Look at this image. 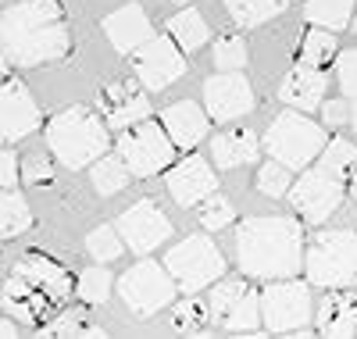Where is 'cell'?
<instances>
[{
    "instance_id": "40",
    "label": "cell",
    "mask_w": 357,
    "mask_h": 339,
    "mask_svg": "<svg viewBox=\"0 0 357 339\" xmlns=\"http://www.w3.org/2000/svg\"><path fill=\"white\" fill-rule=\"evenodd\" d=\"M336 79H340V89L347 97H357V47L343 50L336 57Z\"/></svg>"
},
{
    "instance_id": "9",
    "label": "cell",
    "mask_w": 357,
    "mask_h": 339,
    "mask_svg": "<svg viewBox=\"0 0 357 339\" xmlns=\"http://www.w3.org/2000/svg\"><path fill=\"white\" fill-rule=\"evenodd\" d=\"M261 315L268 332H301L307 322H314V303H311V282L301 279H268L261 289Z\"/></svg>"
},
{
    "instance_id": "7",
    "label": "cell",
    "mask_w": 357,
    "mask_h": 339,
    "mask_svg": "<svg viewBox=\"0 0 357 339\" xmlns=\"http://www.w3.org/2000/svg\"><path fill=\"white\" fill-rule=\"evenodd\" d=\"M118 153L126 158V165L132 168L136 179H151L158 172H168L175 165V140L168 136L165 121H151L143 118L136 121V126L122 129V136H118Z\"/></svg>"
},
{
    "instance_id": "22",
    "label": "cell",
    "mask_w": 357,
    "mask_h": 339,
    "mask_svg": "<svg viewBox=\"0 0 357 339\" xmlns=\"http://www.w3.org/2000/svg\"><path fill=\"white\" fill-rule=\"evenodd\" d=\"M104 33L118 54H132L146 40H154V22L146 18V11L139 4H126L104 18Z\"/></svg>"
},
{
    "instance_id": "47",
    "label": "cell",
    "mask_w": 357,
    "mask_h": 339,
    "mask_svg": "<svg viewBox=\"0 0 357 339\" xmlns=\"http://www.w3.org/2000/svg\"><path fill=\"white\" fill-rule=\"evenodd\" d=\"M175 4H190V0H175Z\"/></svg>"
},
{
    "instance_id": "5",
    "label": "cell",
    "mask_w": 357,
    "mask_h": 339,
    "mask_svg": "<svg viewBox=\"0 0 357 339\" xmlns=\"http://www.w3.org/2000/svg\"><path fill=\"white\" fill-rule=\"evenodd\" d=\"M264 153L268 158H275L282 165H289L293 172H304L311 161H318V153L325 150L329 136L318 121L307 118V111H282L272 118V126L264 133Z\"/></svg>"
},
{
    "instance_id": "30",
    "label": "cell",
    "mask_w": 357,
    "mask_h": 339,
    "mask_svg": "<svg viewBox=\"0 0 357 339\" xmlns=\"http://www.w3.org/2000/svg\"><path fill=\"white\" fill-rule=\"evenodd\" d=\"M33 229V207L18 190H4V200H0V232L4 239H15L22 232Z\"/></svg>"
},
{
    "instance_id": "12",
    "label": "cell",
    "mask_w": 357,
    "mask_h": 339,
    "mask_svg": "<svg viewBox=\"0 0 357 339\" xmlns=\"http://www.w3.org/2000/svg\"><path fill=\"white\" fill-rule=\"evenodd\" d=\"M186 50L175 43V36H154L146 40L139 50H132V72L146 89H168L186 75Z\"/></svg>"
},
{
    "instance_id": "38",
    "label": "cell",
    "mask_w": 357,
    "mask_h": 339,
    "mask_svg": "<svg viewBox=\"0 0 357 339\" xmlns=\"http://www.w3.org/2000/svg\"><path fill=\"white\" fill-rule=\"evenodd\" d=\"M47 336H104L100 325H89V318L82 311H72V315H61L54 325L43 329Z\"/></svg>"
},
{
    "instance_id": "20",
    "label": "cell",
    "mask_w": 357,
    "mask_h": 339,
    "mask_svg": "<svg viewBox=\"0 0 357 339\" xmlns=\"http://www.w3.org/2000/svg\"><path fill=\"white\" fill-rule=\"evenodd\" d=\"M0 303H4V315H11L15 322H43L57 300L50 293H43L40 286H33L29 279H22V275H8V282H4V296H0Z\"/></svg>"
},
{
    "instance_id": "28",
    "label": "cell",
    "mask_w": 357,
    "mask_h": 339,
    "mask_svg": "<svg viewBox=\"0 0 357 339\" xmlns=\"http://www.w3.org/2000/svg\"><path fill=\"white\" fill-rule=\"evenodd\" d=\"M318 168H325L329 175H336L343 182H350L357 175V143H350L343 136L329 140V143H325V150L318 153Z\"/></svg>"
},
{
    "instance_id": "21",
    "label": "cell",
    "mask_w": 357,
    "mask_h": 339,
    "mask_svg": "<svg viewBox=\"0 0 357 339\" xmlns=\"http://www.w3.org/2000/svg\"><path fill=\"white\" fill-rule=\"evenodd\" d=\"M161 121H165V129L178 150H193L207 140V129H211L215 118L207 114V107H200L193 100H178V104H168L161 111Z\"/></svg>"
},
{
    "instance_id": "27",
    "label": "cell",
    "mask_w": 357,
    "mask_h": 339,
    "mask_svg": "<svg viewBox=\"0 0 357 339\" xmlns=\"http://www.w3.org/2000/svg\"><path fill=\"white\" fill-rule=\"evenodd\" d=\"M168 36H175V43L183 47L186 54L200 50L207 43V36H211V29H207V22L200 18L197 8H183L178 15L168 18Z\"/></svg>"
},
{
    "instance_id": "44",
    "label": "cell",
    "mask_w": 357,
    "mask_h": 339,
    "mask_svg": "<svg viewBox=\"0 0 357 339\" xmlns=\"http://www.w3.org/2000/svg\"><path fill=\"white\" fill-rule=\"evenodd\" d=\"M350 126L357 129V97H354V104H350Z\"/></svg>"
},
{
    "instance_id": "46",
    "label": "cell",
    "mask_w": 357,
    "mask_h": 339,
    "mask_svg": "<svg viewBox=\"0 0 357 339\" xmlns=\"http://www.w3.org/2000/svg\"><path fill=\"white\" fill-rule=\"evenodd\" d=\"M350 29H354V36H357V15H354V22H350Z\"/></svg>"
},
{
    "instance_id": "23",
    "label": "cell",
    "mask_w": 357,
    "mask_h": 339,
    "mask_svg": "<svg viewBox=\"0 0 357 339\" xmlns=\"http://www.w3.org/2000/svg\"><path fill=\"white\" fill-rule=\"evenodd\" d=\"M314 322H318L321 336H333V339L357 336V293H350V286L325 293V300L318 303Z\"/></svg>"
},
{
    "instance_id": "10",
    "label": "cell",
    "mask_w": 357,
    "mask_h": 339,
    "mask_svg": "<svg viewBox=\"0 0 357 339\" xmlns=\"http://www.w3.org/2000/svg\"><path fill=\"white\" fill-rule=\"evenodd\" d=\"M211 315L215 325L229 332H254L264 325L261 315V289L250 286V275H232V279H218L211 286Z\"/></svg>"
},
{
    "instance_id": "34",
    "label": "cell",
    "mask_w": 357,
    "mask_h": 339,
    "mask_svg": "<svg viewBox=\"0 0 357 339\" xmlns=\"http://www.w3.org/2000/svg\"><path fill=\"white\" fill-rule=\"evenodd\" d=\"M126 246H129V243H126V236H122V232H118V225H97L93 232L86 236V250H89V257L100 261V264L118 261Z\"/></svg>"
},
{
    "instance_id": "37",
    "label": "cell",
    "mask_w": 357,
    "mask_h": 339,
    "mask_svg": "<svg viewBox=\"0 0 357 339\" xmlns=\"http://www.w3.org/2000/svg\"><path fill=\"white\" fill-rule=\"evenodd\" d=\"M197 218H200V225L204 229H211V232H218V229H225V225H232V218H236V211H232V204L222 197V193H211L200 207H197Z\"/></svg>"
},
{
    "instance_id": "41",
    "label": "cell",
    "mask_w": 357,
    "mask_h": 339,
    "mask_svg": "<svg viewBox=\"0 0 357 339\" xmlns=\"http://www.w3.org/2000/svg\"><path fill=\"white\" fill-rule=\"evenodd\" d=\"M18 182H22V165L15 158V150H4V158H0V186L15 190Z\"/></svg>"
},
{
    "instance_id": "18",
    "label": "cell",
    "mask_w": 357,
    "mask_h": 339,
    "mask_svg": "<svg viewBox=\"0 0 357 339\" xmlns=\"http://www.w3.org/2000/svg\"><path fill=\"white\" fill-rule=\"evenodd\" d=\"M11 271L22 275V279H29L33 286H40L43 293H50L57 303H65L72 296V271L65 264H57L54 257L40 254V250H29V254L15 257Z\"/></svg>"
},
{
    "instance_id": "16",
    "label": "cell",
    "mask_w": 357,
    "mask_h": 339,
    "mask_svg": "<svg viewBox=\"0 0 357 339\" xmlns=\"http://www.w3.org/2000/svg\"><path fill=\"white\" fill-rule=\"evenodd\" d=\"M43 126V114L33 100V93L18 82L11 72H4V93H0V133L8 143H18L25 136H33Z\"/></svg>"
},
{
    "instance_id": "11",
    "label": "cell",
    "mask_w": 357,
    "mask_h": 339,
    "mask_svg": "<svg viewBox=\"0 0 357 339\" xmlns=\"http://www.w3.org/2000/svg\"><path fill=\"white\" fill-rule=\"evenodd\" d=\"M343 197H347L343 179L329 175L318 165L304 168L301 179H293V190H289V204L296 207V214H301L307 225H321L329 214H336Z\"/></svg>"
},
{
    "instance_id": "45",
    "label": "cell",
    "mask_w": 357,
    "mask_h": 339,
    "mask_svg": "<svg viewBox=\"0 0 357 339\" xmlns=\"http://www.w3.org/2000/svg\"><path fill=\"white\" fill-rule=\"evenodd\" d=\"M350 193H354V200H357V175L350 179Z\"/></svg>"
},
{
    "instance_id": "29",
    "label": "cell",
    "mask_w": 357,
    "mask_h": 339,
    "mask_svg": "<svg viewBox=\"0 0 357 339\" xmlns=\"http://www.w3.org/2000/svg\"><path fill=\"white\" fill-rule=\"evenodd\" d=\"M304 18L311 25H321V29H347L354 22V0H307L304 4Z\"/></svg>"
},
{
    "instance_id": "26",
    "label": "cell",
    "mask_w": 357,
    "mask_h": 339,
    "mask_svg": "<svg viewBox=\"0 0 357 339\" xmlns=\"http://www.w3.org/2000/svg\"><path fill=\"white\" fill-rule=\"evenodd\" d=\"M89 179H93V190L100 197H114L118 190H126L132 182V168L126 165L122 153H104L100 161L89 165Z\"/></svg>"
},
{
    "instance_id": "25",
    "label": "cell",
    "mask_w": 357,
    "mask_h": 339,
    "mask_svg": "<svg viewBox=\"0 0 357 339\" xmlns=\"http://www.w3.org/2000/svg\"><path fill=\"white\" fill-rule=\"evenodd\" d=\"M229 18L240 25V29H257L264 22H272L279 15H286L289 0H222Z\"/></svg>"
},
{
    "instance_id": "42",
    "label": "cell",
    "mask_w": 357,
    "mask_h": 339,
    "mask_svg": "<svg viewBox=\"0 0 357 339\" xmlns=\"http://www.w3.org/2000/svg\"><path fill=\"white\" fill-rule=\"evenodd\" d=\"M321 121H329V126H350V104L347 100H325L321 104Z\"/></svg>"
},
{
    "instance_id": "33",
    "label": "cell",
    "mask_w": 357,
    "mask_h": 339,
    "mask_svg": "<svg viewBox=\"0 0 357 339\" xmlns=\"http://www.w3.org/2000/svg\"><path fill=\"white\" fill-rule=\"evenodd\" d=\"M215 322V315H211V300H200V296H193V293H186V300L172 311V329L175 332H204L207 325Z\"/></svg>"
},
{
    "instance_id": "39",
    "label": "cell",
    "mask_w": 357,
    "mask_h": 339,
    "mask_svg": "<svg viewBox=\"0 0 357 339\" xmlns=\"http://www.w3.org/2000/svg\"><path fill=\"white\" fill-rule=\"evenodd\" d=\"M57 161V158H54ZM54 161L47 158V153H29V158L22 161V182H29V186H50L54 182Z\"/></svg>"
},
{
    "instance_id": "4",
    "label": "cell",
    "mask_w": 357,
    "mask_h": 339,
    "mask_svg": "<svg viewBox=\"0 0 357 339\" xmlns=\"http://www.w3.org/2000/svg\"><path fill=\"white\" fill-rule=\"evenodd\" d=\"M304 275L318 289L357 286V232L354 229L314 232L304 254Z\"/></svg>"
},
{
    "instance_id": "1",
    "label": "cell",
    "mask_w": 357,
    "mask_h": 339,
    "mask_svg": "<svg viewBox=\"0 0 357 339\" xmlns=\"http://www.w3.org/2000/svg\"><path fill=\"white\" fill-rule=\"evenodd\" d=\"M72 54V22L61 0H18L4 11V57L15 68L57 65Z\"/></svg>"
},
{
    "instance_id": "13",
    "label": "cell",
    "mask_w": 357,
    "mask_h": 339,
    "mask_svg": "<svg viewBox=\"0 0 357 339\" xmlns=\"http://www.w3.org/2000/svg\"><path fill=\"white\" fill-rule=\"evenodd\" d=\"M118 232L126 236L129 243V250L146 257L151 250H158V246L172 236V222H168V214L154 204V200H136L132 207H126L122 214H118Z\"/></svg>"
},
{
    "instance_id": "17",
    "label": "cell",
    "mask_w": 357,
    "mask_h": 339,
    "mask_svg": "<svg viewBox=\"0 0 357 339\" xmlns=\"http://www.w3.org/2000/svg\"><path fill=\"white\" fill-rule=\"evenodd\" d=\"M97 104H100V114L107 118V126L118 129V133L136 126V121H143V118H151V111H154L151 107V97H146V86L143 82H132V79L104 86Z\"/></svg>"
},
{
    "instance_id": "32",
    "label": "cell",
    "mask_w": 357,
    "mask_h": 339,
    "mask_svg": "<svg viewBox=\"0 0 357 339\" xmlns=\"http://www.w3.org/2000/svg\"><path fill=\"white\" fill-rule=\"evenodd\" d=\"M111 286H114V279H111V271H107V264H89V268H82L79 271V279H75V296L86 303V307H100L107 296H111Z\"/></svg>"
},
{
    "instance_id": "36",
    "label": "cell",
    "mask_w": 357,
    "mask_h": 339,
    "mask_svg": "<svg viewBox=\"0 0 357 339\" xmlns=\"http://www.w3.org/2000/svg\"><path fill=\"white\" fill-rule=\"evenodd\" d=\"M254 186H257V193H264V197L275 200V197H282V193L293 190V168L282 165V161H275V158H268V161L257 168Z\"/></svg>"
},
{
    "instance_id": "6",
    "label": "cell",
    "mask_w": 357,
    "mask_h": 339,
    "mask_svg": "<svg viewBox=\"0 0 357 339\" xmlns=\"http://www.w3.org/2000/svg\"><path fill=\"white\" fill-rule=\"evenodd\" d=\"M165 264L183 293L211 289L218 279H225V257L211 236H186L165 254Z\"/></svg>"
},
{
    "instance_id": "3",
    "label": "cell",
    "mask_w": 357,
    "mask_h": 339,
    "mask_svg": "<svg viewBox=\"0 0 357 339\" xmlns=\"http://www.w3.org/2000/svg\"><path fill=\"white\" fill-rule=\"evenodd\" d=\"M107 118L86 104H72L65 111H57L47 118L43 126V140L47 150L54 153L65 168H89L93 161H100L111 150V136H107Z\"/></svg>"
},
{
    "instance_id": "35",
    "label": "cell",
    "mask_w": 357,
    "mask_h": 339,
    "mask_svg": "<svg viewBox=\"0 0 357 339\" xmlns=\"http://www.w3.org/2000/svg\"><path fill=\"white\" fill-rule=\"evenodd\" d=\"M211 61L218 72H240L247 61H250V47H247V36L240 33H225L215 40V50H211Z\"/></svg>"
},
{
    "instance_id": "14",
    "label": "cell",
    "mask_w": 357,
    "mask_h": 339,
    "mask_svg": "<svg viewBox=\"0 0 357 339\" xmlns=\"http://www.w3.org/2000/svg\"><path fill=\"white\" fill-rule=\"evenodd\" d=\"M165 186L178 207H200L211 193H218V179H215V168L207 165V158L186 153L165 172Z\"/></svg>"
},
{
    "instance_id": "8",
    "label": "cell",
    "mask_w": 357,
    "mask_h": 339,
    "mask_svg": "<svg viewBox=\"0 0 357 339\" xmlns=\"http://www.w3.org/2000/svg\"><path fill=\"white\" fill-rule=\"evenodd\" d=\"M118 293H122V303L136 318H151L158 311L175 300V293H183L175 282V275L168 271V264L161 261H139L132 268H126V275L118 279Z\"/></svg>"
},
{
    "instance_id": "43",
    "label": "cell",
    "mask_w": 357,
    "mask_h": 339,
    "mask_svg": "<svg viewBox=\"0 0 357 339\" xmlns=\"http://www.w3.org/2000/svg\"><path fill=\"white\" fill-rule=\"evenodd\" d=\"M11 322H15V318L8 315V318H4V325H0V336H4V339H11V336L18 332V325H11Z\"/></svg>"
},
{
    "instance_id": "31",
    "label": "cell",
    "mask_w": 357,
    "mask_h": 339,
    "mask_svg": "<svg viewBox=\"0 0 357 339\" xmlns=\"http://www.w3.org/2000/svg\"><path fill=\"white\" fill-rule=\"evenodd\" d=\"M340 54H336V36L333 29H321V25H311L304 33V43H301V54L296 61H304V65H314V68H325L333 65Z\"/></svg>"
},
{
    "instance_id": "19",
    "label": "cell",
    "mask_w": 357,
    "mask_h": 339,
    "mask_svg": "<svg viewBox=\"0 0 357 339\" xmlns=\"http://www.w3.org/2000/svg\"><path fill=\"white\" fill-rule=\"evenodd\" d=\"M325 89H329V75H325V68H314V65L296 61V68H289L282 86H279V100L296 107V111H314V107L325 104Z\"/></svg>"
},
{
    "instance_id": "15",
    "label": "cell",
    "mask_w": 357,
    "mask_h": 339,
    "mask_svg": "<svg viewBox=\"0 0 357 339\" xmlns=\"http://www.w3.org/2000/svg\"><path fill=\"white\" fill-rule=\"evenodd\" d=\"M254 86L243 72H218L204 82V107L215 121H236L254 111Z\"/></svg>"
},
{
    "instance_id": "2",
    "label": "cell",
    "mask_w": 357,
    "mask_h": 339,
    "mask_svg": "<svg viewBox=\"0 0 357 339\" xmlns=\"http://www.w3.org/2000/svg\"><path fill=\"white\" fill-rule=\"evenodd\" d=\"M304 218L272 214V218H243L236 229V264L250 279H289L304 268Z\"/></svg>"
},
{
    "instance_id": "24",
    "label": "cell",
    "mask_w": 357,
    "mask_h": 339,
    "mask_svg": "<svg viewBox=\"0 0 357 339\" xmlns=\"http://www.w3.org/2000/svg\"><path fill=\"white\" fill-rule=\"evenodd\" d=\"M261 150H264V143L254 136V129H229V133H218L211 140V158L222 172L254 165L261 158Z\"/></svg>"
}]
</instances>
